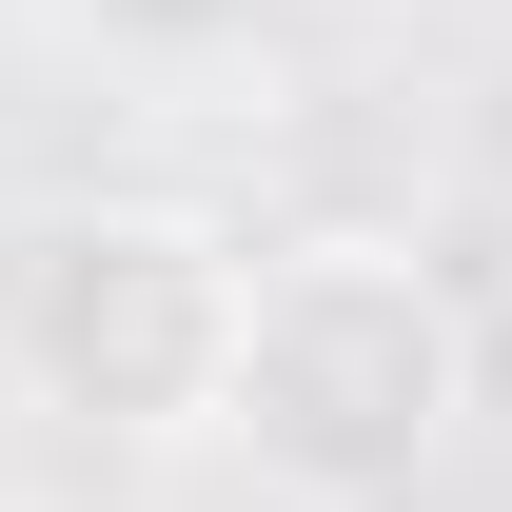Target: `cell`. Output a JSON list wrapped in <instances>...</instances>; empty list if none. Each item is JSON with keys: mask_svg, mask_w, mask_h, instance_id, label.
I'll use <instances>...</instances> for the list:
<instances>
[{"mask_svg": "<svg viewBox=\"0 0 512 512\" xmlns=\"http://www.w3.org/2000/svg\"><path fill=\"white\" fill-rule=\"evenodd\" d=\"M217 335H237V237L119 197V217H60V237L20 256L0 375L40 394V414H79V434H119V453H178L217 414Z\"/></svg>", "mask_w": 512, "mask_h": 512, "instance_id": "obj_2", "label": "cell"}, {"mask_svg": "<svg viewBox=\"0 0 512 512\" xmlns=\"http://www.w3.org/2000/svg\"><path fill=\"white\" fill-rule=\"evenodd\" d=\"M473 414V316L414 237H276L237 256V335H217V414L197 453H237L276 512H394Z\"/></svg>", "mask_w": 512, "mask_h": 512, "instance_id": "obj_1", "label": "cell"}]
</instances>
